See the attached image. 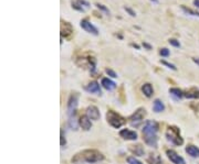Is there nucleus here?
<instances>
[{
	"label": "nucleus",
	"instance_id": "6ab92c4d",
	"mask_svg": "<svg viewBox=\"0 0 199 164\" xmlns=\"http://www.w3.org/2000/svg\"><path fill=\"white\" fill-rule=\"evenodd\" d=\"M147 163L148 164H163V160L160 158V155L156 153L149 154V156L147 158Z\"/></svg>",
	"mask_w": 199,
	"mask_h": 164
},
{
	"label": "nucleus",
	"instance_id": "c9c22d12",
	"mask_svg": "<svg viewBox=\"0 0 199 164\" xmlns=\"http://www.w3.org/2000/svg\"><path fill=\"white\" fill-rule=\"evenodd\" d=\"M132 47H136V49H137V50H138V49H139V47H138L137 44H132Z\"/></svg>",
	"mask_w": 199,
	"mask_h": 164
},
{
	"label": "nucleus",
	"instance_id": "ddd939ff",
	"mask_svg": "<svg viewBox=\"0 0 199 164\" xmlns=\"http://www.w3.org/2000/svg\"><path fill=\"white\" fill-rule=\"evenodd\" d=\"M101 85L103 86V88H105V89L108 90V91L114 90L116 88L115 83H114L112 80H110V78H106V77L102 78V80H101Z\"/></svg>",
	"mask_w": 199,
	"mask_h": 164
},
{
	"label": "nucleus",
	"instance_id": "473e14b6",
	"mask_svg": "<svg viewBox=\"0 0 199 164\" xmlns=\"http://www.w3.org/2000/svg\"><path fill=\"white\" fill-rule=\"evenodd\" d=\"M142 45H143L144 47H145V49L146 50H152V45H150V44H148L147 43V42H143V43H142Z\"/></svg>",
	"mask_w": 199,
	"mask_h": 164
},
{
	"label": "nucleus",
	"instance_id": "2eb2a0df",
	"mask_svg": "<svg viewBox=\"0 0 199 164\" xmlns=\"http://www.w3.org/2000/svg\"><path fill=\"white\" fill-rule=\"evenodd\" d=\"M186 152L188 155H190L191 158H199V148H197L196 145L193 144H188L186 147Z\"/></svg>",
	"mask_w": 199,
	"mask_h": 164
},
{
	"label": "nucleus",
	"instance_id": "c85d7f7f",
	"mask_svg": "<svg viewBox=\"0 0 199 164\" xmlns=\"http://www.w3.org/2000/svg\"><path fill=\"white\" fill-rule=\"evenodd\" d=\"M105 72H106V74H107L110 77H112V78H117V77H119V76H117V74H116L113 69H105Z\"/></svg>",
	"mask_w": 199,
	"mask_h": 164
},
{
	"label": "nucleus",
	"instance_id": "4be33fe9",
	"mask_svg": "<svg viewBox=\"0 0 199 164\" xmlns=\"http://www.w3.org/2000/svg\"><path fill=\"white\" fill-rule=\"evenodd\" d=\"M180 8H181V10L184 11L186 14H189V16H193V17H199L198 11H193V10H191L190 8H187V7H185V6H181Z\"/></svg>",
	"mask_w": 199,
	"mask_h": 164
},
{
	"label": "nucleus",
	"instance_id": "b1692460",
	"mask_svg": "<svg viewBox=\"0 0 199 164\" xmlns=\"http://www.w3.org/2000/svg\"><path fill=\"white\" fill-rule=\"evenodd\" d=\"M65 144H66L65 134H64L63 130L61 129V131H60V145L61 147H65Z\"/></svg>",
	"mask_w": 199,
	"mask_h": 164
},
{
	"label": "nucleus",
	"instance_id": "f704fd0d",
	"mask_svg": "<svg viewBox=\"0 0 199 164\" xmlns=\"http://www.w3.org/2000/svg\"><path fill=\"white\" fill-rule=\"evenodd\" d=\"M193 5L196 6L197 8H199V0H193Z\"/></svg>",
	"mask_w": 199,
	"mask_h": 164
},
{
	"label": "nucleus",
	"instance_id": "4468645a",
	"mask_svg": "<svg viewBox=\"0 0 199 164\" xmlns=\"http://www.w3.org/2000/svg\"><path fill=\"white\" fill-rule=\"evenodd\" d=\"M184 97L189 99H199V89L198 88H190L187 91H184Z\"/></svg>",
	"mask_w": 199,
	"mask_h": 164
},
{
	"label": "nucleus",
	"instance_id": "2f4dec72",
	"mask_svg": "<svg viewBox=\"0 0 199 164\" xmlns=\"http://www.w3.org/2000/svg\"><path fill=\"white\" fill-rule=\"evenodd\" d=\"M79 5H81L82 7H85V8H88L90 7V3L88 2V1H85V0H75Z\"/></svg>",
	"mask_w": 199,
	"mask_h": 164
},
{
	"label": "nucleus",
	"instance_id": "5701e85b",
	"mask_svg": "<svg viewBox=\"0 0 199 164\" xmlns=\"http://www.w3.org/2000/svg\"><path fill=\"white\" fill-rule=\"evenodd\" d=\"M72 8L74 9V10L79 11V12H85V9L83 8L81 5H79L76 1H73V2H72Z\"/></svg>",
	"mask_w": 199,
	"mask_h": 164
},
{
	"label": "nucleus",
	"instance_id": "39448f33",
	"mask_svg": "<svg viewBox=\"0 0 199 164\" xmlns=\"http://www.w3.org/2000/svg\"><path fill=\"white\" fill-rule=\"evenodd\" d=\"M77 105H79V94L77 93L71 94V96L69 97V100H68V106H66V112H68L69 117L75 116L77 109Z\"/></svg>",
	"mask_w": 199,
	"mask_h": 164
},
{
	"label": "nucleus",
	"instance_id": "7ed1b4c3",
	"mask_svg": "<svg viewBox=\"0 0 199 164\" xmlns=\"http://www.w3.org/2000/svg\"><path fill=\"white\" fill-rule=\"evenodd\" d=\"M106 120H107L108 125L111 127H113L115 129H119L122 126H124L126 123V119L122 117L119 114L115 112L114 110H108L106 112Z\"/></svg>",
	"mask_w": 199,
	"mask_h": 164
},
{
	"label": "nucleus",
	"instance_id": "423d86ee",
	"mask_svg": "<svg viewBox=\"0 0 199 164\" xmlns=\"http://www.w3.org/2000/svg\"><path fill=\"white\" fill-rule=\"evenodd\" d=\"M146 114L147 112H146V110H145V108H138V109L128 118V121H130V123L133 127H138L142 122H143L144 118L146 117Z\"/></svg>",
	"mask_w": 199,
	"mask_h": 164
},
{
	"label": "nucleus",
	"instance_id": "393cba45",
	"mask_svg": "<svg viewBox=\"0 0 199 164\" xmlns=\"http://www.w3.org/2000/svg\"><path fill=\"white\" fill-rule=\"evenodd\" d=\"M95 7H96L99 10L103 11V12H105L106 14H110V10H108L106 7H105L104 5H101V3H95Z\"/></svg>",
	"mask_w": 199,
	"mask_h": 164
},
{
	"label": "nucleus",
	"instance_id": "1a4fd4ad",
	"mask_svg": "<svg viewBox=\"0 0 199 164\" xmlns=\"http://www.w3.org/2000/svg\"><path fill=\"white\" fill-rule=\"evenodd\" d=\"M119 137L123 138L124 140H128V141H135L137 140V133L134 130H130V129H123L119 131Z\"/></svg>",
	"mask_w": 199,
	"mask_h": 164
},
{
	"label": "nucleus",
	"instance_id": "9d476101",
	"mask_svg": "<svg viewBox=\"0 0 199 164\" xmlns=\"http://www.w3.org/2000/svg\"><path fill=\"white\" fill-rule=\"evenodd\" d=\"M86 116H88L91 120L96 121V120H99V117H101V114H99V110L97 107L90 106L86 108Z\"/></svg>",
	"mask_w": 199,
	"mask_h": 164
},
{
	"label": "nucleus",
	"instance_id": "a878e982",
	"mask_svg": "<svg viewBox=\"0 0 199 164\" xmlns=\"http://www.w3.org/2000/svg\"><path fill=\"white\" fill-rule=\"evenodd\" d=\"M160 63L163 64V65L167 66V67H168V69H173V71H176V69H177V67L174 65V64L169 63V62H167V61H165V60H162V61H160Z\"/></svg>",
	"mask_w": 199,
	"mask_h": 164
},
{
	"label": "nucleus",
	"instance_id": "f3484780",
	"mask_svg": "<svg viewBox=\"0 0 199 164\" xmlns=\"http://www.w3.org/2000/svg\"><path fill=\"white\" fill-rule=\"evenodd\" d=\"M130 151L133 154H135L137 156H143L145 154V150L141 144L136 145H130Z\"/></svg>",
	"mask_w": 199,
	"mask_h": 164
},
{
	"label": "nucleus",
	"instance_id": "e433bc0d",
	"mask_svg": "<svg viewBox=\"0 0 199 164\" xmlns=\"http://www.w3.org/2000/svg\"><path fill=\"white\" fill-rule=\"evenodd\" d=\"M153 3H158V0H150Z\"/></svg>",
	"mask_w": 199,
	"mask_h": 164
},
{
	"label": "nucleus",
	"instance_id": "f257e3e1",
	"mask_svg": "<svg viewBox=\"0 0 199 164\" xmlns=\"http://www.w3.org/2000/svg\"><path fill=\"white\" fill-rule=\"evenodd\" d=\"M104 160V155L102 152H99V150L95 149H88V150H83L79 153L75 154L72 158V163L74 164H80V163H88V164H94L97 162H101Z\"/></svg>",
	"mask_w": 199,
	"mask_h": 164
},
{
	"label": "nucleus",
	"instance_id": "20e7f679",
	"mask_svg": "<svg viewBox=\"0 0 199 164\" xmlns=\"http://www.w3.org/2000/svg\"><path fill=\"white\" fill-rule=\"evenodd\" d=\"M166 138L169 142L173 143L174 145H181L184 143V139L180 136V130L178 127L170 126L168 127V130L166 131Z\"/></svg>",
	"mask_w": 199,
	"mask_h": 164
},
{
	"label": "nucleus",
	"instance_id": "6e6552de",
	"mask_svg": "<svg viewBox=\"0 0 199 164\" xmlns=\"http://www.w3.org/2000/svg\"><path fill=\"white\" fill-rule=\"evenodd\" d=\"M80 25L83 30L86 31L88 33H91L93 35H97L99 34V30L96 29V27H94L91 22H88V20H81Z\"/></svg>",
	"mask_w": 199,
	"mask_h": 164
},
{
	"label": "nucleus",
	"instance_id": "412c9836",
	"mask_svg": "<svg viewBox=\"0 0 199 164\" xmlns=\"http://www.w3.org/2000/svg\"><path fill=\"white\" fill-rule=\"evenodd\" d=\"M68 123H69V127L72 129V130H77V127L80 126V125H79V120H76L75 116L69 117V121H68Z\"/></svg>",
	"mask_w": 199,
	"mask_h": 164
},
{
	"label": "nucleus",
	"instance_id": "f03ea898",
	"mask_svg": "<svg viewBox=\"0 0 199 164\" xmlns=\"http://www.w3.org/2000/svg\"><path fill=\"white\" fill-rule=\"evenodd\" d=\"M157 132H158V123L155 120H147L145 121L142 130L143 139L147 145L152 148H157Z\"/></svg>",
	"mask_w": 199,
	"mask_h": 164
},
{
	"label": "nucleus",
	"instance_id": "dca6fc26",
	"mask_svg": "<svg viewBox=\"0 0 199 164\" xmlns=\"http://www.w3.org/2000/svg\"><path fill=\"white\" fill-rule=\"evenodd\" d=\"M169 94H170V96L175 99V100H179V99H181L182 97H184V91H182L181 89H179V88H176V87L169 88Z\"/></svg>",
	"mask_w": 199,
	"mask_h": 164
},
{
	"label": "nucleus",
	"instance_id": "aec40b11",
	"mask_svg": "<svg viewBox=\"0 0 199 164\" xmlns=\"http://www.w3.org/2000/svg\"><path fill=\"white\" fill-rule=\"evenodd\" d=\"M153 110L155 112H157V114L164 111L165 110V105H164L163 101L160 100V99H155L154 104H153Z\"/></svg>",
	"mask_w": 199,
	"mask_h": 164
},
{
	"label": "nucleus",
	"instance_id": "72a5a7b5",
	"mask_svg": "<svg viewBox=\"0 0 199 164\" xmlns=\"http://www.w3.org/2000/svg\"><path fill=\"white\" fill-rule=\"evenodd\" d=\"M193 63H196L197 65L199 66V58H193Z\"/></svg>",
	"mask_w": 199,
	"mask_h": 164
},
{
	"label": "nucleus",
	"instance_id": "bb28decb",
	"mask_svg": "<svg viewBox=\"0 0 199 164\" xmlns=\"http://www.w3.org/2000/svg\"><path fill=\"white\" fill-rule=\"evenodd\" d=\"M127 163L128 164H143L141 161H138L135 156H128V158H127Z\"/></svg>",
	"mask_w": 199,
	"mask_h": 164
},
{
	"label": "nucleus",
	"instance_id": "0eeeda50",
	"mask_svg": "<svg viewBox=\"0 0 199 164\" xmlns=\"http://www.w3.org/2000/svg\"><path fill=\"white\" fill-rule=\"evenodd\" d=\"M166 154L168 156V159L170 160V162H173L174 164H186L184 158L180 156L177 152H175L174 150H167Z\"/></svg>",
	"mask_w": 199,
	"mask_h": 164
},
{
	"label": "nucleus",
	"instance_id": "9b49d317",
	"mask_svg": "<svg viewBox=\"0 0 199 164\" xmlns=\"http://www.w3.org/2000/svg\"><path fill=\"white\" fill-rule=\"evenodd\" d=\"M85 90L91 94H95V95H99V96L102 95V90H101V87H99V84L97 82H95V80L88 83L86 85Z\"/></svg>",
	"mask_w": 199,
	"mask_h": 164
},
{
	"label": "nucleus",
	"instance_id": "cd10ccee",
	"mask_svg": "<svg viewBox=\"0 0 199 164\" xmlns=\"http://www.w3.org/2000/svg\"><path fill=\"white\" fill-rule=\"evenodd\" d=\"M159 54L162 55L163 58H168L169 55H170V52H169V50H168V49H166V47H163V49H160Z\"/></svg>",
	"mask_w": 199,
	"mask_h": 164
},
{
	"label": "nucleus",
	"instance_id": "a211bd4d",
	"mask_svg": "<svg viewBox=\"0 0 199 164\" xmlns=\"http://www.w3.org/2000/svg\"><path fill=\"white\" fill-rule=\"evenodd\" d=\"M142 91L145 96H146L147 98L149 97H152L154 95V88H153L152 84H149V83H146V84H144L142 86Z\"/></svg>",
	"mask_w": 199,
	"mask_h": 164
},
{
	"label": "nucleus",
	"instance_id": "7c9ffc66",
	"mask_svg": "<svg viewBox=\"0 0 199 164\" xmlns=\"http://www.w3.org/2000/svg\"><path fill=\"white\" fill-rule=\"evenodd\" d=\"M124 10L126 11L127 13L130 14L131 17H135L136 16V12L134 10H133L132 8H130V7H124Z\"/></svg>",
	"mask_w": 199,
	"mask_h": 164
},
{
	"label": "nucleus",
	"instance_id": "f8f14e48",
	"mask_svg": "<svg viewBox=\"0 0 199 164\" xmlns=\"http://www.w3.org/2000/svg\"><path fill=\"white\" fill-rule=\"evenodd\" d=\"M79 125H80L81 128H82L83 130H85V131H88V130L92 128L91 119H90L86 115L81 116L80 119H79Z\"/></svg>",
	"mask_w": 199,
	"mask_h": 164
},
{
	"label": "nucleus",
	"instance_id": "c756f323",
	"mask_svg": "<svg viewBox=\"0 0 199 164\" xmlns=\"http://www.w3.org/2000/svg\"><path fill=\"white\" fill-rule=\"evenodd\" d=\"M169 44L170 45H173V47H180V43H179V41H177L176 39H169Z\"/></svg>",
	"mask_w": 199,
	"mask_h": 164
}]
</instances>
